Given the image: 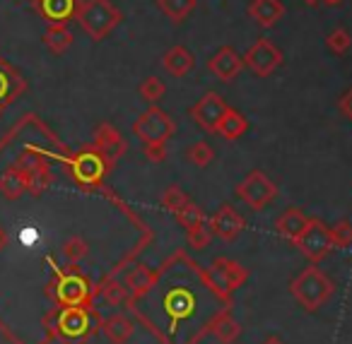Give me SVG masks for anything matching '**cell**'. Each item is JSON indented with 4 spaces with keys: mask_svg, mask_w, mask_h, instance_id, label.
Masks as SVG:
<instances>
[{
    "mask_svg": "<svg viewBox=\"0 0 352 344\" xmlns=\"http://www.w3.org/2000/svg\"><path fill=\"white\" fill-rule=\"evenodd\" d=\"M309 219H311V217H307L302 209H294V207L292 209H285L283 217L275 222V231H278L283 238H287V241L294 243L299 236H302L304 229H307Z\"/></svg>",
    "mask_w": 352,
    "mask_h": 344,
    "instance_id": "44dd1931",
    "label": "cell"
},
{
    "mask_svg": "<svg viewBox=\"0 0 352 344\" xmlns=\"http://www.w3.org/2000/svg\"><path fill=\"white\" fill-rule=\"evenodd\" d=\"M246 12H249V17L258 27L270 30V27H275L283 20L285 5H283V0H251V5Z\"/></svg>",
    "mask_w": 352,
    "mask_h": 344,
    "instance_id": "ac0fdd59",
    "label": "cell"
},
{
    "mask_svg": "<svg viewBox=\"0 0 352 344\" xmlns=\"http://www.w3.org/2000/svg\"><path fill=\"white\" fill-rule=\"evenodd\" d=\"M6 246H8V231L3 227H0V253L6 251Z\"/></svg>",
    "mask_w": 352,
    "mask_h": 344,
    "instance_id": "f35d334b",
    "label": "cell"
},
{
    "mask_svg": "<svg viewBox=\"0 0 352 344\" xmlns=\"http://www.w3.org/2000/svg\"><path fill=\"white\" fill-rule=\"evenodd\" d=\"M27 193V179L17 166H10L0 174V195L6 200H17Z\"/></svg>",
    "mask_w": 352,
    "mask_h": 344,
    "instance_id": "603a6c76",
    "label": "cell"
},
{
    "mask_svg": "<svg viewBox=\"0 0 352 344\" xmlns=\"http://www.w3.org/2000/svg\"><path fill=\"white\" fill-rule=\"evenodd\" d=\"M60 251H63V257L65 260L70 262V265H78L80 260H85V257H87V241H85L82 236H70L68 241L63 243V248H60Z\"/></svg>",
    "mask_w": 352,
    "mask_h": 344,
    "instance_id": "1f68e13d",
    "label": "cell"
},
{
    "mask_svg": "<svg viewBox=\"0 0 352 344\" xmlns=\"http://www.w3.org/2000/svg\"><path fill=\"white\" fill-rule=\"evenodd\" d=\"M227 104L225 99L217 92H208L206 97H201V102L193 104L191 108V118L208 133H215L217 126H220V118L225 116Z\"/></svg>",
    "mask_w": 352,
    "mask_h": 344,
    "instance_id": "4fadbf2b",
    "label": "cell"
},
{
    "mask_svg": "<svg viewBox=\"0 0 352 344\" xmlns=\"http://www.w3.org/2000/svg\"><path fill=\"white\" fill-rule=\"evenodd\" d=\"M323 3H328V5H338V3H342V0H323Z\"/></svg>",
    "mask_w": 352,
    "mask_h": 344,
    "instance_id": "60d3db41",
    "label": "cell"
},
{
    "mask_svg": "<svg viewBox=\"0 0 352 344\" xmlns=\"http://www.w3.org/2000/svg\"><path fill=\"white\" fill-rule=\"evenodd\" d=\"M75 20L80 22L82 32L92 41H102L109 36L121 22V12L111 0H85L78 5Z\"/></svg>",
    "mask_w": 352,
    "mask_h": 344,
    "instance_id": "7a4b0ae2",
    "label": "cell"
},
{
    "mask_svg": "<svg viewBox=\"0 0 352 344\" xmlns=\"http://www.w3.org/2000/svg\"><path fill=\"white\" fill-rule=\"evenodd\" d=\"M162 65L169 75L174 78H186L193 68H196V56L186 49V46H171L164 56H162Z\"/></svg>",
    "mask_w": 352,
    "mask_h": 344,
    "instance_id": "d6986e66",
    "label": "cell"
},
{
    "mask_svg": "<svg viewBox=\"0 0 352 344\" xmlns=\"http://www.w3.org/2000/svg\"><path fill=\"white\" fill-rule=\"evenodd\" d=\"M294 246L302 251L304 257H309L311 262H318L333 251V238H331V227L321 222V219H309L307 229L302 231V236L294 241Z\"/></svg>",
    "mask_w": 352,
    "mask_h": 344,
    "instance_id": "52a82bcc",
    "label": "cell"
},
{
    "mask_svg": "<svg viewBox=\"0 0 352 344\" xmlns=\"http://www.w3.org/2000/svg\"><path fill=\"white\" fill-rule=\"evenodd\" d=\"M138 92H140V97L145 99V102H150L152 106H155V104L164 97L166 87L160 78H147V80H142V84L138 87Z\"/></svg>",
    "mask_w": 352,
    "mask_h": 344,
    "instance_id": "d6a6232c",
    "label": "cell"
},
{
    "mask_svg": "<svg viewBox=\"0 0 352 344\" xmlns=\"http://www.w3.org/2000/svg\"><path fill=\"white\" fill-rule=\"evenodd\" d=\"M331 238L336 248H347L352 246V224L347 219H340L336 227H331Z\"/></svg>",
    "mask_w": 352,
    "mask_h": 344,
    "instance_id": "d590c367",
    "label": "cell"
},
{
    "mask_svg": "<svg viewBox=\"0 0 352 344\" xmlns=\"http://www.w3.org/2000/svg\"><path fill=\"white\" fill-rule=\"evenodd\" d=\"M128 308L164 344H198L210 332L220 315L230 313V296L220 294L208 282L206 270H198L186 257H174L164 272H157L152 286L142 296H133Z\"/></svg>",
    "mask_w": 352,
    "mask_h": 344,
    "instance_id": "6da1fadb",
    "label": "cell"
},
{
    "mask_svg": "<svg viewBox=\"0 0 352 344\" xmlns=\"http://www.w3.org/2000/svg\"><path fill=\"white\" fill-rule=\"evenodd\" d=\"M97 313L92 308H60L56 313V334L63 339L65 344H87L89 334L97 330Z\"/></svg>",
    "mask_w": 352,
    "mask_h": 344,
    "instance_id": "277c9868",
    "label": "cell"
},
{
    "mask_svg": "<svg viewBox=\"0 0 352 344\" xmlns=\"http://www.w3.org/2000/svg\"><path fill=\"white\" fill-rule=\"evenodd\" d=\"M155 277H157V272L155 270H150V267H145V265H138L135 270H131L126 275V289H128V299H133V296H140V294H145L147 289L152 286V282H155Z\"/></svg>",
    "mask_w": 352,
    "mask_h": 344,
    "instance_id": "d4e9b609",
    "label": "cell"
},
{
    "mask_svg": "<svg viewBox=\"0 0 352 344\" xmlns=\"http://www.w3.org/2000/svg\"><path fill=\"white\" fill-rule=\"evenodd\" d=\"M99 294H102V299L107 301L109 306H126L128 296H131L126 289V284L118 279H107L102 284V289H99Z\"/></svg>",
    "mask_w": 352,
    "mask_h": 344,
    "instance_id": "83f0119b",
    "label": "cell"
},
{
    "mask_svg": "<svg viewBox=\"0 0 352 344\" xmlns=\"http://www.w3.org/2000/svg\"><path fill=\"white\" fill-rule=\"evenodd\" d=\"M206 275H208V282L225 296H232V291L239 289V286L249 279L246 267H241L239 262H234V260H227V257H215L210 270H206Z\"/></svg>",
    "mask_w": 352,
    "mask_h": 344,
    "instance_id": "30bf717a",
    "label": "cell"
},
{
    "mask_svg": "<svg viewBox=\"0 0 352 344\" xmlns=\"http://www.w3.org/2000/svg\"><path fill=\"white\" fill-rule=\"evenodd\" d=\"M142 150H145V157L150 161H164L166 157V147L164 145H142Z\"/></svg>",
    "mask_w": 352,
    "mask_h": 344,
    "instance_id": "8d00e7d4",
    "label": "cell"
},
{
    "mask_svg": "<svg viewBox=\"0 0 352 344\" xmlns=\"http://www.w3.org/2000/svg\"><path fill=\"white\" fill-rule=\"evenodd\" d=\"M212 238L215 236H212L210 227H208V222H206V224H201V227L188 231V246H191L193 251H206V248L210 246Z\"/></svg>",
    "mask_w": 352,
    "mask_h": 344,
    "instance_id": "e575fe53",
    "label": "cell"
},
{
    "mask_svg": "<svg viewBox=\"0 0 352 344\" xmlns=\"http://www.w3.org/2000/svg\"><path fill=\"white\" fill-rule=\"evenodd\" d=\"M338 108H340L342 116L350 118V121H352V89H350V92L342 94L340 102H338Z\"/></svg>",
    "mask_w": 352,
    "mask_h": 344,
    "instance_id": "74e56055",
    "label": "cell"
},
{
    "mask_svg": "<svg viewBox=\"0 0 352 344\" xmlns=\"http://www.w3.org/2000/svg\"><path fill=\"white\" fill-rule=\"evenodd\" d=\"M176 219H179V224H182L186 231H191V229H196V227H201V224H206L208 222V217H206V212H203L198 205H193L191 200H188L186 205H184V209L179 214H176Z\"/></svg>",
    "mask_w": 352,
    "mask_h": 344,
    "instance_id": "f546056e",
    "label": "cell"
},
{
    "mask_svg": "<svg viewBox=\"0 0 352 344\" xmlns=\"http://www.w3.org/2000/svg\"><path fill=\"white\" fill-rule=\"evenodd\" d=\"M210 334L220 344H234L241 337V323H236L230 313H225L210 325Z\"/></svg>",
    "mask_w": 352,
    "mask_h": 344,
    "instance_id": "484cf974",
    "label": "cell"
},
{
    "mask_svg": "<svg viewBox=\"0 0 352 344\" xmlns=\"http://www.w3.org/2000/svg\"><path fill=\"white\" fill-rule=\"evenodd\" d=\"M188 203V195L184 193L179 185H169V188L162 193V207L166 209V212H171L176 217V214L182 212L184 209V205Z\"/></svg>",
    "mask_w": 352,
    "mask_h": 344,
    "instance_id": "4dcf8cb0",
    "label": "cell"
},
{
    "mask_svg": "<svg viewBox=\"0 0 352 344\" xmlns=\"http://www.w3.org/2000/svg\"><path fill=\"white\" fill-rule=\"evenodd\" d=\"M246 130H249V121H246L244 113L227 106L225 116L220 118V126H217L215 133H220L225 140H239L241 135H246Z\"/></svg>",
    "mask_w": 352,
    "mask_h": 344,
    "instance_id": "7402d4cb",
    "label": "cell"
},
{
    "mask_svg": "<svg viewBox=\"0 0 352 344\" xmlns=\"http://www.w3.org/2000/svg\"><path fill=\"white\" fill-rule=\"evenodd\" d=\"M92 147L104 157V161H107L109 166H113L116 159H121V154L126 152V140H123L121 133H118L116 128L104 123V126H99L97 130H94Z\"/></svg>",
    "mask_w": 352,
    "mask_h": 344,
    "instance_id": "5bb4252c",
    "label": "cell"
},
{
    "mask_svg": "<svg viewBox=\"0 0 352 344\" xmlns=\"http://www.w3.org/2000/svg\"><path fill=\"white\" fill-rule=\"evenodd\" d=\"M236 195H239L251 209H265L275 200L278 188H275V183L263 171H251V174L236 185Z\"/></svg>",
    "mask_w": 352,
    "mask_h": 344,
    "instance_id": "9c48e42d",
    "label": "cell"
},
{
    "mask_svg": "<svg viewBox=\"0 0 352 344\" xmlns=\"http://www.w3.org/2000/svg\"><path fill=\"white\" fill-rule=\"evenodd\" d=\"M133 133L142 145H166V140L174 135V121L162 108L150 106L133 123Z\"/></svg>",
    "mask_w": 352,
    "mask_h": 344,
    "instance_id": "8992f818",
    "label": "cell"
},
{
    "mask_svg": "<svg viewBox=\"0 0 352 344\" xmlns=\"http://www.w3.org/2000/svg\"><path fill=\"white\" fill-rule=\"evenodd\" d=\"M186 159L191 161L193 166H198V169H206V166L210 164L212 159H215V150H212L208 142L198 140V142H193V145L186 150Z\"/></svg>",
    "mask_w": 352,
    "mask_h": 344,
    "instance_id": "f1b7e54d",
    "label": "cell"
},
{
    "mask_svg": "<svg viewBox=\"0 0 352 344\" xmlns=\"http://www.w3.org/2000/svg\"><path fill=\"white\" fill-rule=\"evenodd\" d=\"M241 58H244V65L254 75H258V78H270V75L283 65V51H280L273 41L258 39L249 46V51H246Z\"/></svg>",
    "mask_w": 352,
    "mask_h": 344,
    "instance_id": "ba28073f",
    "label": "cell"
},
{
    "mask_svg": "<svg viewBox=\"0 0 352 344\" xmlns=\"http://www.w3.org/2000/svg\"><path fill=\"white\" fill-rule=\"evenodd\" d=\"M157 8L171 22H184L193 12V8H196V0H157Z\"/></svg>",
    "mask_w": 352,
    "mask_h": 344,
    "instance_id": "4316f807",
    "label": "cell"
},
{
    "mask_svg": "<svg viewBox=\"0 0 352 344\" xmlns=\"http://www.w3.org/2000/svg\"><path fill=\"white\" fill-rule=\"evenodd\" d=\"M94 289H89V282L78 270H56V301L60 306L73 308H92Z\"/></svg>",
    "mask_w": 352,
    "mask_h": 344,
    "instance_id": "5b68a950",
    "label": "cell"
},
{
    "mask_svg": "<svg viewBox=\"0 0 352 344\" xmlns=\"http://www.w3.org/2000/svg\"><path fill=\"white\" fill-rule=\"evenodd\" d=\"M263 344H285V342H283L280 337H265V339H263Z\"/></svg>",
    "mask_w": 352,
    "mask_h": 344,
    "instance_id": "ab89813d",
    "label": "cell"
},
{
    "mask_svg": "<svg viewBox=\"0 0 352 344\" xmlns=\"http://www.w3.org/2000/svg\"><path fill=\"white\" fill-rule=\"evenodd\" d=\"M294 301L302 306L304 310H318L333 294V282L318 270L316 265L302 270L289 284Z\"/></svg>",
    "mask_w": 352,
    "mask_h": 344,
    "instance_id": "3957f363",
    "label": "cell"
},
{
    "mask_svg": "<svg viewBox=\"0 0 352 344\" xmlns=\"http://www.w3.org/2000/svg\"><path fill=\"white\" fill-rule=\"evenodd\" d=\"M34 8L49 25H68L78 12V0H34Z\"/></svg>",
    "mask_w": 352,
    "mask_h": 344,
    "instance_id": "e0dca14e",
    "label": "cell"
},
{
    "mask_svg": "<svg viewBox=\"0 0 352 344\" xmlns=\"http://www.w3.org/2000/svg\"><path fill=\"white\" fill-rule=\"evenodd\" d=\"M68 164H70V174H73V179L78 181L80 185H99L109 169L104 157L99 154L94 147L75 154L73 159H68Z\"/></svg>",
    "mask_w": 352,
    "mask_h": 344,
    "instance_id": "8fae6325",
    "label": "cell"
},
{
    "mask_svg": "<svg viewBox=\"0 0 352 344\" xmlns=\"http://www.w3.org/2000/svg\"><path fill=\"white\" fill-rule=\"evenodd\" d=\"M208 227H210L215 238H220V241H225V243H232L244 231V217H241L232 205H220V209L208 219Z\"/></svg>",
    "mask_w": 352,
    "mask_h": 344,
    "instance_id": "7c38bea8",
    "label": "cell"
},
{
    "mask_svg": "<svg viewBox=\"0 0 352 344\" xmlns=\"http://www.w3.org/2000/svg\"><path fill=\"white\" fill-rule=\"evenodd\" d=\"M208 70H210L217 80H222V82H232V80L239 78V73L244 70V58H241L232 46H222V49L208 60Z\"/></svg>",
    "mask_w": 352,
    "mask_h": 344,
    "instance_id": "9a60e30c",
    "label": "cell"
},
{
    "mask_svg": "<svg viewBox=\"0 0 352 344\" xmlns=\"http://www.w3.org/2000/svg\"><path fill=\"white\" fill-rule=\"evenodd\" d=\"M44 46L56 56L65 54L73 46V32L68 30V25H49L44 32Z\"/></svg>",
    "mask_w": 352,
    "mask_h": 344,
    "instance_id": "cb8c5ba5",
    "label": "cell"
},
{
    "mask_svg": "<svg viewBox=\"0 0 352 344\" xmlns=\"http://www.w3.org/2000/svg\"><path fill=\"white\" fill-rule=\"evenodd\" d=\"M99 328H102L104 337H107L111 344H128V339H131L133 332H135L133 320L123 313H116V315H111V318H107Z\"/></svg>",
    "mask_w": 352,
    "mask_h": 344,
    "instance_id": "ffe728a7",
    "label": "cell"
},
{
    "mask_svg": "<svg viewBox=\"0 0 352 344\" xmlns=\"http://www.w3.org/2000/svg\"><path fill=\"white\" fill-rule=\"evenodd\" d=\"M25 89H27L25 78H22L10 63H6V58L0 56V116L6 113V108L10 106L17 97H22Z\"/></svg>",
    "mask_w": 352,
    "mask_h": 344,
    "instance_id": "2e32d148",
    "label": "cell"
},
{
    "mask_svg": "<svg viewBox=\"0 0 352 344\" xmlns=\"http://www.w3.org/2000/svg\"><path fill=\"white\" fill-rule=\"evenodd\" d=\"M326 46H328V51L331 54H336V56H342V54H347L350 51V46H352V36H350V32L347 30H333L331 34H328V39H326Z\"/></svg>",
    "mask_w": 352,
    "mask_h": 344,
    "instance_id": "836d02e7",
    "label": "cell"
}]
</instances>
